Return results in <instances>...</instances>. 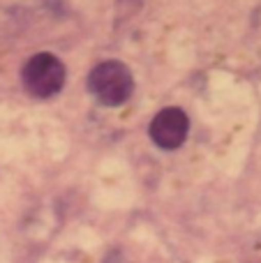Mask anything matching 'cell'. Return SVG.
Here are the masks:
<instances>
[{
  "label": "cell",
  "instance_id": "1",
  "mask_svg": "<svg viewBox=\"0 0 261 263\" xmlns=\"http://www.w3.org/2000/svg\"><path fill=\"white\" fill-rule=\"evenodd\" d=\"M88 88L104 106H120L134 90V79L127 65L118 60H104L88 74Z\"/></svg>",
  "mask_w": 261,
  "mask_h": 263
},
{
  "label": "cell",
  "instance_id": "2",
  "mask_svg": "<svg viewBox=\"0 0 261 263\" xmlns=\"http://www.w3.org/2000/svg\"><path fill=\"white\" fill-rule=\"evenodd\" d=\"M21 81L32 97H40V100L53 97L65 86V65L53 53H37L26 63Z\"/></svg>",
  "mask_w": 261,
  "mask_h": 263
},
{
  "label": "cell",
  "instance_id": "3",
  "mask_svg": "<svg viewBox=\"0 0 261 263\" xmlns=\"http://www.w3.org/2000/svg\"><path fill=\"white\" fill-rule=\"evenodd\" d=\"M190 132V118L183 109H176V106H166L162 109L155 118L151 120V134L153 143L162 150H176L185 143Z\"/></svg>",
  "mask_w": 261,
  "mask_h": 263
}]
</instances>
